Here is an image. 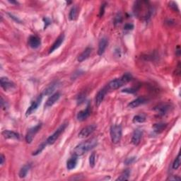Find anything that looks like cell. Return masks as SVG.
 <instances>
[{"label":"cell","instance_id":"cell-9","mask_svg":"<svg viewBox=\"0 0 181 181\" xmlns=\"http://www.w3.org/2000/svg\"><path fill=\"white\" fill-rule=\"evenodd\" d=\"M108 90V88H107V86H106V87L103 88L102 89H100L99 91L98 92L97 94H96V99H95L96 106H99L101 104V103L103 102V100H104L105 98V96H106V94H107Z\"/></svg>","mask_w":181,"mask_h":181},{"label":"cell","instance_id":"cell-8","mask_svg":"<svg viewBox=\"0 0 181 181\" xmlns=\"http://www.w3.org/2000/svg\"><path fill=\"white\" fill-rule=\"evenodd\" d=\"M42 98H43V96H42V95H41L38 97L36 100L32 102V104H31L30 107H29V108H28V110H27V111H26V116H28V115H31L32 113H34L35 111L37 110L38 108L39 105L41 104Z\"/></svg>","mask_w":181,"mask_h":181},{"label":"cell","instance_id":"cell-11","mask_svg":"<svg viewBox=\"0 0 181 181\" xmlns=\"http://www.w3.org/2000/svg\"><path fill=\"white\" fill-rule=\"evenodd\" d=\"M41 44V41L40 39V38L35 35H31L28 39V45L30 46L31 48L33 49H36L38 48Z\"/></svg>","mask_w":181,"mask_h":181},{"label":"cell","instance_id":"cell-14","mask_svg":"<svg viewBox=\"0 0 181 181\" xmlns=\"http://www.w3.org/2000/svg\"><path fill=\"white\" fill-rule=\"evenodd\" d=\"M90 114V110L89 107H87L85 110H81L78 113L77 115V118L79 121H84L86 119H87L88 116H89Z\"/></svg>","mask_w":181,"mask_h":181},{"label":"cell","instance_id":"cell-31","mask_svg":"<svg viewBox=\"0 0 181 181\" xmlns=\"http://www.w3.org/2000/svg\"><path fill=\"white\" fill-rule=\"evenodd\" d=\"M137 88H125L122 90V92L123 93H127V94H134L137 92Z\"/></svg>","mask_w":181,"mask_h":181},{"label":"cell","instance_id":"cell-15","mask_svg":"<svg viewBox=\"0 0 181 181\" xmlns=\"http://www.w3.org/2000/svg\"><path fill=\"white\" fill-rule=\"evenodd\" d=\"M59 86V83L58 81H54L52 84H50L47 88L44 90V95L50 96L52 95L54 91Z\"/></svg>","mask_w":181,"mask_h":181},{"label":"cell","instance_id":"cell-35","mask_svg":"<svg viewBox=\"0 0 181 181\" xmlns=\"http://www.w3.org/2000/svg\"><path fill=\"white\" fill-rule=\"evenodd\" d=\"M106 3L103 4V5H101V7H100V14H99L100 17H102V16H104V12H105V8H106Z\"/></svg>","mask_w":181,"mask_h":181},{"label":"cell","instance_id":"cell-30","mask_svg":"<svg viewBox=\"0 0 181 181\" xmlns=\"http://www.w3.org/2000/svg\"><path fill=\"white\" fill-rule=\"evenodd\" d=\"M96 163V153L93 152L89 157V164L91 168H94Z\"/></svg>","mask_w":181,"mask_h":181},{"label":"cell","instance_id":"cell-6","mask_svg":"<svg viewBox=\"0 0 181 181\" xmlns=\"http://www.w3.org/2000/svg\"><path fill=\"white\" fill-rule=\"evenodd\" d=\"M41 126H42V125L40 123V124H38L37 125L34 126V127L30 128V129L28 130V132H27V134L26 135V141L27 143H28V144L31 143V142L33 141V137H34L35 134H36L37 132H38L40 130H41Z\"/></svg>","mask_w":181,"mask_h":181},{"label":"cell","instance_id":"cell-34","mask_svg":"<svg viewBox=\"0 0 181 181\" xmlns=\"http://www.w3.org/2000/svg\"><path fill=\"white\" fill-rule=\"evenodd\" d=\"M169 7L170 8H172V9L173 10H175V11H176H176H178V12L179 11L178 6H177V4L173 2H170V4H169Z\"/></svg>","mask_w":181,"mask_h":181},{"label":"cell","instance_id":"cell-13","mask_svg":"<svg viewBox=\"0 0 181 181\" xmlns=\"http://www.w3.org/2000/svg\"><path fill=\"white\" fill-rule=\"evenodd\" d=\"M108 41L106 38H102L100 40L99 43H98V55H102L105 52L107 46H108Z\"/></svg>","mask_w":181,"mask_h":181},{"label":"cell","instance_id":"cell-37","mask_svg":"<svg viewBox=\"0 0 181 181\" xmlns=\"http://www.w3.org/2000/svg\"><path fill=\"white\" fill-rule=\"evenodd\" d=\"M122 21V17L121 16H116L115 18V24H120V22Z\"/></svg>","mask_w":181,"mask_h":181},{"label":"cell","instance_id":"cell-18","mask_svg":"<svg viewBox=\"0 0 181 181\" xmlns=\"http://www.w3.org/2000/svg\"><path fill=\"white\" fill-rule=\"evenodd\" d=\"M92 52V48H86L85 50H84L83 52H81V54H79V57H78V61H79V62H83V61L87 60V59L89 58L90 53H91Z\"/></svg>","mask_w":181,"mask_h":181},{"label":"cell","instance_id":"cell-23","mask_svg":"<svg viewBox=\"0 0 181 181\" xmlns=\"http://www.w3.org/2000/svg\"><path fill=\"white\" fill-rule=\"evenodd\" d=\"M166 126L167 125L164 123H159V124H155L153 125V131H154L156 133H161L164 130L166 129Z\"/></svg>","mask_w":181,"mask_h":181},{"label":"cell","instance_id":"cell-25","mask_svg":"<svg viewBox=\"0 0 181 181\" xmlns=\"http://www.w3.org/2000/svg\"><path fill=\"white\" fill-rule=\"evenodd\" d=\"M130 173L131 172H130L129 169H126L125 170H124L120 177L116 179V180H127L130 178Z\"/></svg>","mask_w":181,"mask_h":181},{"label":"cell","instance_id":"cell-28","mask_svg":"<svg viewBox=\"0 0 181 181\" xmlns=\"http://www.w3.org/2000/svg\"><path fill=\"white\" fill-rule=\"evenodd\" d=\"M180 154L179 153L178 155V156L176 157V159H175V161L173 162V168L174 170H177L178 168L180 167Z\"/></svg>","mask_w":181,"mask_h":181},{"label":"cell","instance_id":"cell-4","mask_svg":"<svg viewBox=\"0 0 181 181\" xmlns=\"http://www.w3.org/2000/svg\"><path fill=\"white\" fill-rule=\"evenodd\" d=\"M123 130L120 125H113L110 128V137L113 144H117L122 138Z\"/></svg>","mask_w":181,"mask_h":181},{"label":"cell","instance_id":"cell-22","mask_svg":"<svg viewBox=\"0 0 181 181\" xmlns=\"http://www.w3.org/2000/svg\"><path fill=\"white\" fill-rule=\"evenodd\" d=\"M30 168H31L30 164H26V165L23 166V167L21 168V169L20 170L19 173H18V176H19L20 178H25V177L27 176V174H28Z\"/></svg>","mask_w":181,"mask_h":181},{"label":"cell","instance_id":"cell-7","mask_svg":"<svg viewBox=\"0 0 181 181\" xmlns=\"http://www.w3.org/2000/svg\"><path fill=\"white\" fill-rule=\"evenodd\" d=\"M96 125H88L85 127L84 128H83L80 132L79 133V138H85V137H87L90 135V134H91L93 132L95 131L96 130Z\"/></svg>","mask_w":181,"mask_h":181},{"label":"cell","instance_id":"cell-10","mask_svg":"<svg viewBox=\"0 0 181 181\" xmlns=\"http://www.w3.org/2000/svg\"><path fill=\"white\" fill-rule=\"evenodd\" d=\"M60 92H56L51 95V96H50L49 98L47 100L45 104V107L46 108H48V107H51L52 106L55 104V103L58 101V100L60 99Z\"/></svg>","mask_w":181,"mask_h":181},{"label":"cell","instance_id":"cell-33","mask_svg":"<svg viewBox=\"0 0 181 181\" xmlns=\"http://www.w3.org/2000/svg\"><path fill=\"white\" fill-rule=\"evenodd\" d=\"M136 158L133 156V157H130V158H127V159L125 161V163L126 165H130V164L133 163L134 161H135Z\"/></svg>","mask_w":181,"mask_h":181},{"label":"cell","instance_id":"cell-17","mask_svg":"<svg viewBox=\"0 0 181 181\" xmlns=\"http://www.w3.org/2000/svg\"><path fill=\"white\" fill-rule=\"evenodd\" d=\"M4 137L6 139H12V140H19V134L14 131H10V130H4L2 132Z\"/></svg>","mask_w":181,"mask_h":181},{"label":"cell","instance_id":"cell-21","mask_svg":"<svg viewBox=\"0 0 181 181\" xmlns=\"http://www.w3.org/2000/svg\"><path fill=\"white\" fill-rule=\"evenodd\" d=\"M77 156H74L69 159L67 162V168L68 170H72L77 166Z\"/></svg>","mask_w":181,"mask_h":181},{"label":"cell","instance_id":"cell-19","mask_svg":"<svg viewBox=\"0 0 181 181\" xmlns=\"http://www.w3.org/2000/svg\"><path fill=\"white\" fill-rule=\"evenodd\" d=\"M146 102V100L144 98L140 97L136 98V99H134V100H132V101L130 102V104H128V107L130 108H137L138 106H141V105L145 104Z\"/></svg>","mask_w":181,"mask_h":181},{"label":"cell","instance_id":"cell-40","mask_svg":"<svg viewBox=\"0 0 181 181\" xmlns=\"http://www.w3.org/2000/svg\"><path fill=\"white\" fill-rule=\"evenodd\" d=\"M169 180H180V178H179V177H173V178H169Z\"/></svg>","mask_w":181,"mask_h":181},{"label":"cell","instance_id":"cell-38","mask_svg":"<svg viewBox=\"0 0 181 181\" xmlns=\"http://www.w3.org/2000/svg\"><path fill=\"white\" fill-rule=\"evenodd\" d=\"M0 160H1V161H0V164H1V165H3L4 163H5V157L3 154L1 155V157H0Z\"/></svg>","mask_w":181,"mask_h":181},{"label":"cell","instance_id":"cell-26","mask_svg":"<svg viewBox=\"0 0 181 181\" xmlns=\"http://www.w3.org/2000/svg\"><path fill=\"white\" fill-rule=\"evenodd\" d=\"M169 106H167V105H163V106L158 107L157 108H156V110H157V112L159 113L160 115H164L169 110Z\"/></svg>","mask_w":181,"mask_h":181},{"label":"cell","instance_id":"cell-20","mask_svg":"<svg viewBox=\"0 0 181 181\" xmlns=\"http://www.w3.org/2000/svg\"><path fill=\"white\" fill-rule=\"evenodd\" d=\"M64 35L62 34L60 35V36H59L57 40L55 41V42L53 43V45H52L51 48L50 49V51H49V53H52V52H53L54 50H56L58 48H60V46L61 45V44L63 43V41H64Z\"/></svg>","mask_w":181,"mask_h":181},{"label":"cell","instance_id":"cell-36","mask_svg":"<svg viewBox=\"0 0 181 181\" xmlns=\"http://www.w3.org/2000/svg\"><path fill=\"white\" fill-rule=\"evenodd\" d=\"M134 28V25L132 24H127L125 25V26H124V29L126 31H130V30H132Z\"/></svg>","mask_w":181,"mask_h":181},{"label":"cell","instance_id":"cell-5","mask_svg":"<svg viewBox=\"0 0 181 181\" xmlns=\"http://www.w3.org/2000/svg\"><path fill=\"white\" fill-rule=\"evenodd\" d=\"M68 124L67 123H63L62 125H61V126L60 127L58 128V130H56V131L54 132L53 134H52V135H50L49 137L47 139V140L45 141L46 144H53L54 142H56V140H58L59 138V137L61 135V134L64 131V130L66 129L67 126Z\"/></svg>","mask_w":181,"mask_h":181},{"label":"cell","instance_id":"cell-39","mask_svg":"<svg viewBox=\"0 0 181 181\" xmlns=\"http://www.w3.org/2000/svg\"><path fill=\"white\" fill-rule=\"evenodd\" d=\"M9 15L10 17H11L12 18H13L14 20H15L16 22H19V23L21 22V21H20V20H18V18H16L15 16H14L13 15H12V14H9Z\"/></svg>","mask_w":181,"mask_h":181},{"label":"cell","instance_id":"cell-41","mask_svg":"<svg viewBox=\"0 0 181 181\" xmlns=\"http://www.w3.org/2000/svg\"><path fill=\"white\" fill-rule=\"evenodd\" d=\"M9 2L11 4H15V5H18V2H14V1H9Z\"/></svg>","mask_w":181,"mask_h":181},{"label":"cell","instance_id":"cell-12","mask_svg":"<svg viewBox=\"0 0 181 181\" xmlns=\"http://www.w3.org/2000/svg\"><path fill=\"white\" fill-rule=\"evenodd\" d=\"M142 131L140 130H134V132H133V134H132V140H131V142L132 144L135 145H138L140 143L141 139H142Z\"/></svg>","mask_w":181,"mask_h":181},{"label":"cell","instance_id":"cell-3","mask_svg":"<svg viewBox=\"0 0 181 181\" xmlns=\"http://www.w3.org/2000/svg\"><path fill=\"white\" fill-rule=\"evenodd\" d=\"M132 79V76L131 74L126 73L123 77L119 78V79H115L113 81H111L110 83L108 84L107 88L108 90H116L117 88H120L125 84H127Z\"/></svg>","mask_w":181,"mask_h":181},{"label":"cell","instance_id":"cell-24","mask_svg":"<svg viewBox=\"0 0 181 181\" xmlns=\"http://www.w3.org/2000/svg\"><path fill=\"white\" fill-rule=\"evenodd\" d=\"M77 16H78V9L77 7H73L71 8L70 12H69V20L71 21H74L75 20L76 18H77Z\"/></svg>","mask_w":181,"mask_h":181},{"label":"cell","instance_id":"cell-29","mask_svg":"<svg viewBox=\"0 0 181 181\" xmlns=\"http://www.w3.org/2000/svg\"><path fill=\"white\" fill-rule=\"evenodd\" d=\"M46 146H47V144H46V142H45H45L42 143V144L38 146V148L36 149V151H35V152H33V156H36L38 154H39V153H41L42 152V151H43V149H45V147Z\"/></svg>","mask_w":181,"mask_h":181},{"label":"cell","instance_id":"cell-16","mask_svg":"<svg viewBox=\"0 0 181 181\" xmlns=\"http://www.w3.org/2000/svg\"><path fill=\"white\" fill-rule=\"evenodd\" d=\"M1 86L5 90H8L9 89H12V88L14 87V84L8 79V78L6 77H2L1 79Z\"/></svg>","mask_w":181,"mask_h":181},{"label":"cell","instance_id":"cell-27","mask_svg":"<svg viewBox=\"0 0 181 181\" xmlns=\"http://www.w3.org/2000/svg\"><path fill=\"white\" fill-rule=\"evenodd\" d=\"M145 120H146V117H145L144 115H136V116H134L133 118L134 123H144Z\"/></svg>","mask_w":181,"mask_h":181},{"label":"cell","instance_id":"cell-1","mask_svg":"<svg viewBox=\"0 0 181 181\" xmlns=\"http://www.w3.org/2000/svg\"><path fill=\"white\" fill-rule=\"evenodd\" d=\"M134 13L138 17L147 19L150 18L152 9L149 7L148 2H137L134 7Z\"/></svg>","mask_w":181,"mask_h":181},{"label":"cell","instance_id":"cell-2","mask_svg":"<svg viewBox=\"0 0 181 181\" xmlns=\"http://www.w3.org/2000/svg\"><path fill=\"white\" fill-rule=\"evenodd\" d=\"M97 144V140L95 138L82 142L81 144H78L74 149V154L77 156L83 155L85 153L88 152V151H90V149H94Z\"/></svg>","mask_w":181,"mask_h":181},{"label":"cell","instance_id":"cell-32","mask_svg":"<svg viewBox=\"0 0 181 181\" xmlns=\"http://www.w3.org/2000/svg\"><path fill=\"white\" fill-rule=\"evenodd\" d=\"M86 99V95L84 94H79V96L77 97V104H81L84 101V100Z\"/></svg>","mask_w":181,"mask_h":181}]
</instances>
